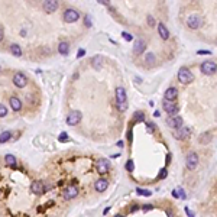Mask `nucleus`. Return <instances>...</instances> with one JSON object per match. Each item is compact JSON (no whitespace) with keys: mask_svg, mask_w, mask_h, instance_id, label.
I'll return each mask as SVG.
<instances>
[{"mask_svg":"<svg viewBox=\"0 0 217 217\" xmlns=\"http://www.w3.org/2000/svg\"><path fill=\"white\" fill-rule=\"evenodd\" d=\"M84 23H86V26H87V28H90L91 25H93V23H91V20H90V16H88V15L84 16Z\"/></svg>","mask_w":217,"mask_h":217,"instance_id":"32","label":"nucleus"},{"mask_svg":"<svg viewBox=\"0 0 217 217\" xmlns=\"http://www.w3.org/2000/svg\"><path fill=\"white\" fill-rule=\"evenodd\" d=\"M138 210H139V206H138V204H133V206L130 207V211H132V213H135V211H138Z\"/></svg>","mask_w":217,"mask_h":217,"instance_id":"41","label":"nucleus"},{"mask_svg":"<svg viewBox=\"0 0 217 217\" xmlns=\"http://www.w3.org/2000/svg\"><path fill=\"white\" fill-rule=\"evenodd\" d=\"M167 214H168V217H174V216H172V211H171V210H167Z\"/></svg>","mask_w":217,"mask_h":217,"instance_id":"46","label":"nucleus"},{"mask_svg":"<svg viewBox=\"0 0 217 217\" xmlns=\"http://www.w3.org/2000/svg\"><path fill=\"white\" fill-rule=\"evenodd\" d=\"M9 49H10L12 55H15V56H22L23 55V51H22V48H20L19 44H12V45L9 46Z\"/></svg>","mask_w":217,"mask_h":217,"instance_id":"23","label":"nucleus"},{"mask_svg":"<svg viewBox=\"0 0 217 217\" xmlns=\"http://www.w3.org/2000/svg\"><path fill=\"white\" fill-rule=\"evenodd\" d=\"M200 68H201L203 74H206V75H213L217 71V65L214 61H204Z\"/></svg>","mask_w":217,"mask_h":217,"instance_id":"8","label":"nucleus"},{"mask_svg":"<svg viewBox=\"0 0 217 217\" xmlns=\"http://www.w3.org/2000/svg\"><path fill=\"white\" fill-rule=\"evenodd\" d=\"M177 96H178V90H177L175 87L167 88V91H165V94H164V97L167 101H174L177 98Z\"/></svg>","mask_w":217,"mask_h":217,"instance_id":"17","label":"nucleus"},{"mask_svg":"<svg viewBox=\"0 0 217 217\" xmlns=\"http://www.w3.org/2000/svg\"><path fill=\"white\" fill-rule=\"evenodd\" d=\"M167 174H168V172H167V169H162V171L159 172V178H165V177H167Z\"/></svg>","mask_w":217,"mask_h":217,"instance_id":"40","label":"nucleus"},{"mask_svg":"<svg viewBox=\"0 0 217 217\" xmlns=\"http://www.w3.org/2000/svg\"><path fill=\"white\" fill-rule=\"evenodd\" d=\"M109 187V181L106 178H98L96 183H94V190L97 193H104Z\"/></svg>","mask_w":217,"mask_h":217,"instance_id":"16","label":"nucleus"},{"mask_svg":"<svg viewBox=\"0 0 217 217\" xmlns=\"http://www.w3.org/2000/svg\"><path fill=\"white\" fill-rule=\"evenodd\" d=\"M3 39H4V29H3V26L0 25V42H3Z\"/></svg>","mask_w":217,"mask_h":217,"instance_id":"39","label":"nucleus"},{"mask_svg":"<svg viewBox=\"0 0 217 217\" xmlns=\"http://www.w3.org/2000/svg\"><path fill=\"white\" fill-rule=\"evenodd\" d=\"M6 116H8V107L0 103V117H6Z\"/></svg>","mask_w":217,"mask_h":217,"instance_id":"30","label":"nucleus"},{"mask_svg":"<svg viewBox=\"0 0 217 217\" xmlns=\"http://www.w3.org/2000/svg\"><path fill=\"white\" fill-rule=\"evenodd\" d=\"M114 217H124V216H123V214H116Z\"/></svg>","mask_w":217,"mask_h":217,"instance_id":"50","label":"nucleus"},{"mask_svg":"<svg viewBox=\"0 0 217 217\" xmlns=\"http://www.w3.org/2000/svg\"><path fill=\"white\" fill-rule=\"evenodd\" d=\"M154 209V206L152 204H145V206H142V210L143 211H149V210Z\"/></svg>","mask_w":217,"mask_h":217,"instance_id":"36","label":"nucleus"},{"mask_svg":"<svg viewBox=\"0 0 217 217\" xmlns=\"http://www.w3.org/2000/svg\"><path fill=\"white\" fill-rule=\"evenodd\" d=\"M0 72H2V67H0Z\"/></svg>","mask_w":217,"mask_h":217,"instance_id":"51","label":"nucleus"},{"mask_svg":"<svg viewBox=\"0 0 217 217\" xmlns=\"http://www.w3.org/2000/svg\"><path fill=\"white\" fill-rule=\"evenodd\" d=\"M122 36H123V39H126V41H132V39H133L132 35L127 34V32H122Z\"/></svg>","mask_w":217,"mask_h":217,"instance_id":"34","label":"nucleus"},{"mask_svg":"<svg viewBox=\"0 0 217 217\" xmlns=\"http://www.w3.org/2000/svg\"><path fill=\"white\" fill-rule=\"evenodd\" d=\"M210 140H211V133H209V132H204V133L200 136V143H203V145L209 143Z\"/></svg>","mask_w":217,"mask_h":217,"instance_id":"26","label":"nucleus"},{"mask_svg":"<svg viewBox=\"0 0 217 217\" xmlns=\"http://www.w3.org/2000/svg\"><path fill=\"white\" fill-rule=\"evenodd\" d=\"M167 123H168V126H171L172 129H180V127H183V123L184 120L181 116H175V117H169L168 120H167Z\"/></svg>","mask_w":217,"mask_h":217,"instance_id":"15","label":"nucleus"},{"mask_svg":"<svg viewBox=\"0 0 217 217\" xmlns=\"http://www.w3.org/2000/svg\"><path fill=\"white\" fill-rule=\"evenodd\" d=\"M148 25L149 26H155V19H154V16H148Z\"/></svg>","mask_w":217,"mask_h":217,"instance_id":"35","label":"nucleus"},{"mask_svg":"<svg viewBox=\"0 0 217 217\" xmlns=\"http://www.w3.org/2000/svg\"><path fill=\"white\" fill-rule=\"evenodd\" d=\"M146 127H148V130H149L151 133L155 130V124L154 123H146Z\"/></svg>","mask_w":217,"mask_h":217,"instance_id":"37","label":"nucleus"},{"mask_svg":"<svg viewBox=\"0 0 217 217\" xmlns=\"http://www.w3.org/2000/svg\"><path fill=\"white\" fill-rule=\"evenodd\" d=\"M136 193H138L139 195H146V197H148V195H151V191H148V190H140V188H138V190H136Z\"/></svg>","mask_w":217,"mask_h":217,"instance_id":"31","label":"nucleus"},{"mask_svg":"<svg viewBox=\"0 0 217 217\" xmlns=\"http://www.w3.org/2000/svg\"><path fill=\"white\" fill-rule=\"evenodd\" d=\"M4 164L8 165V167H12V168H15L16 165H18V159H16L15 155L8 154L6 156H4Z\"/></svg>","mask_w":217,"mask_h":217,"instance_id":"22","label":"nucleus"},{"mask_svg":"<svg viewBox=\"0 0 217 217\" xmlns=\"http://www.w3.org/2000/svg\"><path fill=\"white\" fill-rule=\"evenodd\" d=\"M109 210H110V207H106V209L103 210V214H107V213H109Z\"/></svg>","mask_w":217,"mask_h":217,"instance_id":"48","label":"nucleus"},{"mask_svg":"<svg viewBox=\"0 0 217 217\" xmlns=\"http://www.w3.org/2000/svg\"><path fill=\"white\" fill-rule=\"evenodd\" d=\"M162 107H164V110L169 114V117H174L177 113H178V106H177L174 101L164 100V103H162Z\"/></svg>","mask_w":217,"mask_h":217,"instance_id":"9","label":"nucleus"},{"mask_svg":"<svg viewBox=\"0 0 217 217\" xmlns=\"http://www.w3.org/2000/svg\"><path fill=\"white\" fill-rule=\"evenodd\" d=\"M187 25L190 29H198L200 26L203 25V19L200 15H197V13H194V15H190L187 19Z\"/></svg>","mask_w":217,"mask_h":217,"instance_id":"7","label":"nucleus"},{"mask_svg":"<svg viewBox=\"0 0 217 217\" xmlns=\"http://www.w3.org/2000/svg\"><path fill=\"white\" fill-rule=\"evenodd\" d=\"M145 62L148 64V65H154L155 64V55L152 52H149V54H146V56H145Z\"/></svg>","mask_w":217,"mask_h":217,"instance_id":"27","label":"nucleus"},{"mask_svg":"<svg viewBox=\"0 0 217 217\" xmlns=\"http://www.w3.org/2000/svg\"><path fill=\"white\" fill-rule=\"evenodd\" d=\"M9 106L12 107V110H13V112H20V110H22V107H23L22 100H20L19 97H16V96H12V97L9 98Z\"/></svg>","mask_w":217,"mask_h":217,"instance_id":"14","label":"nucleus"},{"mask_svg":"<svg viewBox=\"0 0 217 217\" xmlns=\"http://www.w3.org/2000/svg\"><path fill=\"white\" fill-rule=\"evenodd\" d=\"M197 54H198V55H207V54H209L210 55L211 52H210V51H197Z\"/></svg>","mask_w":217,"mask_h":217,"instance_id":"42","label":"nucleus"},{"mask_svg":"<svg viewBox=\"0 0 217 217\" xmlns=\"http://www.w3.org/2000/svg\"><path fill=\"white\" fill-rule=\"evenodd\" d=\"M80 18H81V13L74 8H67L62 13L64 22H67V23H74V22H77Z\"/></svg>","mask_w":217,"mask_h":217,"instance_id":"1","label":"nucleus"},{"mask_svg":"<svg viewBox=\"0 0 217 217\" xmlns=\"http://www.w3.org/2000/svg\"><path fill=\"white\" fill-rule=\"evenodd\" d=\"M70 42H67V41H61L60 44H58V52L61 54V55H68L70 54Z\"/></svg>","mask_w":217,"mask_h":217,"instance_id":"19","label":"nucleus"},{"mask_svg":"<svg viewBox=\"0 0 217 217\" xmlns=\"http://www.w3.org/2000/svg\"><path fill=\"white\" fill-rule=\"evenodd\" d=\"M158 34H159V36H161L164 41H167L169 38V32L164 23H158Z\"/></svg>","mask_w":217,"mask_h":217,"instance_id":"21","label":"nucleus"},{"mask_svg":"<svg viewBox=\"0 0 217 217\" xmlns=\"http://www.w3.org/2000/svg\"><path fill=\"white\" fill-rule=\"evenodd\" d=\"M185 213H187V214H188V217H194V216H193V214H191L190 209H187V207H185Z\"/></svg>","mask_w":217,"mask_h":217,"instance_id":"44","label":"nucleus"},{"mask_svg":"<svg viewBox=\"0 0 217 217\" xmlns=\"http://www.w3.org/2000/svg\"><path fill=\"white\" fill-rule=\"evenodd\" d=\"M101 62H103V60H101V56H100V55H97L93 61H91V65H93L94 70H97V71H98V70H101Z\"/></svg>","mask_w":217,"mask_h":217,"instance_id":"25","label":"nucleus"},{"mask_svg":"<svg viewBox=\"0 0 217 217\" xmlns=\"http://www.w3.org/2000/svg\"><path fill=\"white\" fill-rule=\"evenodd\" d=\"M124 168H126L127 172H133V171H135V164H133V161L129 159V161L126 162V165H124Z\"/></svg>","mask_w":217,"mask_h":217,"instance_id":"29","label":"nucleus"},{"mask_svg":"<svg viewBox=\"0 0 217 217\" xmlns=\"http://www.w3.org/2000/svg\"><path fill=\"white\" fill-rule=\"evenodd\" d=\"M78 194H80V190L77 185H67L62 191L64 200H72L75 197H78Z\"/></svg>","mask_w":217,"mask_h":217,"instance_id":"5","label":"nucleus"},{"mask_svg":"<svg viewBox=\"0 0 217 217\" xmlns=\"http://www.w3.org/2000/svg\"><path fill=\"white\" fill-rule=\"evenodd\" d=\"M197 165H198V155L195 152H190L187 155V168L190 171H194L197 168Z\"/></svg>","mask_w":217,"mask_h":217,"instance_id":"11","label":"nucleus"},{"mask_svg":"<svg viewBox=\"0 0 217 217\" xmlns=\"http://www.w3.org/2000/svg\"><path fill=\"white\" fill-rule=\"evenodd\" d=\"M13 84H15V87H18V88H23V87L28 86V77L25 72L22 71H18L15 72V75H13Z\"/></svg>","mask_w":217,"mask_h":217,"instance_id":"3","label":"nucleus"},{"mask_svg":"<svg viewBox=\"0 0 217 217\" xmlns=\"http://www.w3.org/2000/svg\"><path fill=\"white\" fill-rule=\"evenodd\" d=\"M169 161H171V155H167V164H169Z\"/></svg>","mask_w":217,"mask_h":217,"instance_id":"49","label":"nucleus"},{"mask_svg":"<svg viewBox=\"0 0 217 217\" xmlns=\"http://www.w3.org/2000/svg\"><path fill=\"white\" fill-rule=\"evenodd\" d=\"M67 139H68V135L64 132V133H61L60 138H58V140H61V142H67Z\"/></svg>","mask_w":217,"mask_h":217,"instance_id":"33","label":"nucleus"},{"mask_svg":"<svg viewBox=\"0 0 217 217\" xmlns=\"http://www.w3.org/2000/svg\"><path fill=\"white\" fill-rule=\"evenodd\" d=\"M81 119H82V113L80 112V110H71V112L67 114L65 122H67L68 126H77V124L81 122Z\"/></svg>","mask_w":217,"mask_h":217,"instance_id":"2","label":"nucleus"},{"mask_svg":"<svg viewBox=\"0 0 217 217\" xmlns=\"http://www.w3.org/2000/svg\"><path fill=\"white\" fill-rule=\"evenodd\" d=\"M188 135H190V129H187V127H180L174 132V136L177 139H185Z\"/></svg>","mask_w":217,"mask_h":217,"instance_id":"20","label":"nucleus"},{"mask_svg":"<svg viewBox=\"0 0 217 217\" xmlns=\"http://www.w3.org/2000/svg\"><path fill=\"white\" fill-rule=\"evenodd\" d=\"M145 120V113L143 112H136L133 116V122H143Z\"/></svg>","mask_w":217,"mask_h":217,"instance_id":"28","label":"nucleus"},{"mask_svg":"<svg viewBox=\"0 0 217 217\" xmlns=\"http://www.w3.org/2000/svg\"><path fill=\"white\" fill-rule=\"evenodd\" d=\"M172 195H174V198H180V194L177 190H172Z\"/></svg>","mask_w":217,"mask_h":217,"instance_id":"43","label":"nucleus"},{"mask_svg":"<svg viewBox=\"0 0 217 217\" xmlns=\"http://www.w3.org/2000/svg\"><path fill=\"white\" fill-rule=\"evenodd\" d=\"M96 168H97V172L100 174V175H104V174H107L109 169H110V162L107 161V159H98L97 162H96Z\"/></svg>","mask_w":217,"mask_h":217,"instance_id":"10","label":"nucleus"},{"mask_svg":"<svg viewBox=\"0 0 217 217\" xmlns=\"http://www.w3.org/2000/svg\"><path fill=\"white\" fill-rule=\"evenodd\" d=\"M30 191L34 193L35 195H42V194H45V191H46V185L44 181L41 180H36L34 181V183L30 184Z\"/></svg>","mask_w":217,"mask_h":217,"instance_id":"6","label":"nucleus"},{"mask_svg":"<svg viewBox=\"0 0 217 217\" xmlns=\"http://www.w3.org/2000/svg\"><path fill=\"white\" fill-rule=\"evenodd\" d=\"M146 48V42L143 39H136L135 45H133V52L135 54H142Z\"/></svg>","mask_w":217,"mask_h":217,"instance_id":"18","label":"nucleus"},{"mask_svg":"<svg viewBox=\"0 0 217 217\" xmlns=\"http://www.w3.org/2000/svg\"><path fill=\"white\" fill-rule=\"evenodd\" d=\"M42 8H44V10L46 13H54V12H56L60 9V3L56 0H46V2L42 3Z\"/></svg>","mask_w":217,"mask_h":217,"instance_id":"12","label":"nucleus"},{"mask_svg":"<svg viewBox=\"0 0 217 217\" xmlns=\"http://www.w3.org/2000/svg\"><path fill=\"white\" fill-rule=\"evenodd\" d=\"M12 139V132L10 130H4L0 133V143H6Z\"/></svg>","mask_w":217,"mask_h":217,"instance_id":"24","label":"nucleus"},{"mask_svg":"<svg viewBox=\"0 0 217 217\" xmlns=\"http://www.w3.org/2000/svg\"><path fill=\"white\" fill-rule=\"evenodd\" d=\"M127 136H129V140H132V129H129V133H127Z\"/></svg>","mask_w":217,"mask_h":217,"instance_id":"47","label":"nucleus"},{"mask_svg":"<svg viewBox=\"0 0 217 217\" xmlns=\"http://www.w3.org/2000/svg\"><path fill=\"white\" fill-rule=\"evenodd\" d=\"M84 54H86V51H82V49H81V51H78V54H77V56H82V55H84Z\"/></svg>","mask_w":217,"mask_h":217,"instance_id":"45","label":"nucleus"},{"mask_svg":"<svg viewBox=\"0 0 217 217\" xmlns=\"http://www.w3.org/2000/svg\"><path fill=\"white\" fill-rule=\"evenodd\" d=\"M114 94H116V103H117V104H123V103H126L127 94H126L124 87H116V91H114Z\"/></svg>","mask_w":217,"mask_h":217,"instance_id":"13","label":"nucleus"},{"mask_svg":"<svg viewBox=\"0 0 217 217\" xmlns=\"http://www.w3.org/2000/svg\"><path fill=\"white\" fill-rule=\"evenodd\" d=\"M193 80H194V75H193V72L188 70V68H181L180 71H178V81L181 82V84H188V82H193Z\"/></svg>","mask_w":217,"mask_h":217,"instance_id":"4","label":"nucleus"},{"mask_svg":"<svg viewBox=\"0 0 217 217\" xmlns=\"http://www.w3.org/2000/svg\"><path fill=\"white\" fill-rule=\"evenodd\" d=\"M178 194H180V198H183V200H185V197H187V194L184 193L183 188H180V190H178Z\"/></svg>","mask_w":217,"mask_h":217,"instance_id":"38","label":"nucleus"}]
</instances>
